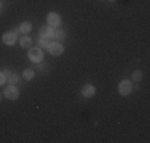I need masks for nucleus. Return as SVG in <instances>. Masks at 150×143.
Returning a JSON list of instances; mask_svg holds the SVG:
<instances>
[{
    "mask_svg": "<svg viewBox=\"0 0 150 143\" xmlns=\"http://www.w3.org/2000/svg\"><path fill=\"white\" fill-rule=\"evenodd\" d=\"M18 34H19V30H18V29H15V30H10V32H5V34L2 35L3 45L13 46V45H15V43L18 41Z\"/></svg>",
    "mask_w": 150,
    "mask_h": 143,
    "instance_id": "obj_1",
    "label": "nucleus"
},
{
    "mask_svg": "<svg viewBox=\"0 0 150 143\" xmlns=\"http://www.w3.org/2000/svg\"><path fill=\"white\" fill-rule=\"evenodd\" d=\"M27 57H29V60L30 62H35V64H38V62H42L43 60V51H42L40 48H29V53H27Z\"/></svg>",
    "mask_w": 150,
    "mask_h": 143,
    "instance_id": "obj_2",
    "label": "nucleus"
},
{
    "mask_svg": "<svg viewBox=\"0 0 150 143\" xmlns=\"http://www.w3.org/2000/svg\"><path fill=\"white\" fill-rule=\"evenodd\" d=\"M3 95L8 100H18L19 99V89H18L16 84H8L3 91Z\"/></svg>",
    "mask_w": 150,
    "mask_h": 143,
    "instance_id": "obj_3",
    "label": "nucleus"
},
{
    "mask_svg": "<svg viewBox=\"0 0 150 143\" xmlns=\"http://www.w3.org/2000/svg\"><path fill=\"white\" fill-rule=\"evenodd\" d=\"M46 49H48V53H50L51 56H61V54L64 53L62 43L58 41V40H56V41H51V43L48 45V48H46Z\"/></svg>",
    "mask_w": 150,
    "mask_h": 143,
    "instance_id": "obj_4",
    "label": "nucleus"
},
{
    "mask_svg": "<svg viewBox=\"0 0 150 143\" xmlns=\"http://www.w3.org/2000/svg\"><path fill=\"white\" fill-rule=\"evenodd\" d=\"M46 24H48V26H51L53 29L61 27V16H59L58 13H54V11L48 13V16H46Z\"/></svg>",
    "mask_w": 150,
    "mask_h": 143,
    "instance_id": "obj_5",
    "label": "nucleus"
},
{
    "mask_svg": "<svg viewBox=\"0 0 150 143\" xmlns=\"http://www.w3.org/2000/svg\"><path fill=\"white\" fill-rule=\"evenodd\" d=\"M118 92L121 95H128L133 92V83L129 80H123L118 83Z\"/></svg>",
    "mask_w": 150,
    "mask_h": 143,
    "instance_id": "obj_6",
    "label": "nucleus"
},
{
    "mask_svg": "<svg viewBox=\"0 0 150 143\" xmlns=\"http://www.w3.org/2000/svg\"><path fill=\"white\" fill-rule=\"evenodd\" d=\"M3 73H5V76H6V83L8 84H18V81H19V75L18 73H15V72H11L8 69L3 70Z\"/></svg>",
    "mask_w": 150,
    "mask_h": 143,
    "instance_id": "obj_7",
    "label": "nucleus"
},
{
    "mask_svg": "<svg viewBox=\"0 0 150 143\" xmlns=\"http://www.w3.org/2000/svg\"><path fill=\"white\" fill-rule=\"evenodd\" d=\"M38 35H40V37H43V38H50V40H53V35H54V29L46 24V26H43V27L40 29V30H38Z\"/></svg>",
    "mask_w": 150,
    "mask_h": 143,
    "instance_id": "obj_8",
    "label": "nucleus"
},
{
    "mask_svg": "<svg viewBox=\"0 0 150 143\" xmlns=\"http://www.w3.org/2000/svg\"><path fill=\"white\" fill-rule=\"evenodd\" d=\"M81 94H83V97H93V95L96 94V88L93 84H85L83 88H81Z\"/></svg>",
    "mask_w": 150,
    "mask_h": 143,
    "instance_id": "obj_9",
    "label": "nucleus"
},
{
    "mask_svg": "<svg viewBox=\"0 0 150 143\" xmlns=\"http://www.w3.org/2000/svg\"><path fill=\"white\" fill-rule=\"evenodd\" d=\"M19 46L23 49H29L32 46V38L29 37V35H23V37L19 38Z\"/></svg>",
    "mask_w": 150,
    "mask_h": 143,
    "instance_id": "obj_10",
    "label": "nucleus"
},
{
    "mask_svg": "<svg viewBox=\"0 0 150 143\" xmlns=\"http://www.w3.org/2000/svg\"><path fill=\"white\" fill-rule=\"evenodd\" d=\"M18 30H19V34L23 35H27L29 32L32 30V24L29 22V21H24V22L19 24V27H18Z\"/></svg>",
    "mask_w": 150,
    "mask_h": 143,
    "instance_id": "obj_11",
    "label": "nucleus"
},
{
    "mask_svg": "<svg viewBox=\"0 0 150 143\" xmlns=\"http://www.w3.org/2000/svg\"><path fill=\"white\" fill-rule=\"evenodd\" d=\"M66 35H67V32L64 30V29L58 27V29H54V35H53V38H56L58 41H61V40H64V38H66Z\"/></svg>",
    "mask_w": 150,
    "mask_h": 143,
    "instance_id": "obj_12",
    "label": "nucleus"
},
{
    "mask_svg": "<svg viewBox=\"0 0 150 143\" xmlns=\"http://www.w3.org/2000/svg\"><path fill=\"white\" fill-rule=\"evenodd\" d=\"M51 41H53V40H50V38H43V37L37 38V45H38V48H40V49H46Z\"/></svg>",
    "mask_w": 150,
    "mask_h": 143,
    "instance_id": "obj_13",
    "label": "nucleus"
},
{
    "mask_svg": "<svg viewBox=\"0 0 150 143\" xmlns=\"http://www.w3.org/2000/svg\"><path fill=\"white\" fill-rule=\"evenodd\" d=\"M21 76H23L26 81H30V80H34V76H35V72L32 70V69H26V70L23 72V75H21Z\"/></svg>",
    "mask_w": 150,
    "mask_h": 143,
    "instance_id": "obj_14",
    "label": "nucleus"
},
{
    "mask_svg": "<svg viewBox=\"0 0 150 143\" xmlns=\"http://www.w3.org/2000/svg\"><path fill=\"white\" fill-rule=\"evenodd\" d=\"M142 76H144V75H142V72H141V70H136L134 73H133V81H136V83H137V81L142 80Z\"/></svg>",
    "mask_w": 150,
    "mask_h": 143,
    "instance_id": "obj_15",
    "label": "nucleus"
},
{
    "mask_svg": "<svg viewBox=\"0 0 150 143\" xmlns=\"http://www.w3.org/2000/svg\"><path fill=\"white\" fill-rule=\"evenodd\" d=\"M5 83H6V76H5L3 72H0V86H3Z\"/></svg>",
    "mask_w": 150,
    "mask_h": 143,
    "instance_id": "obj_16",
    "label": "nucleus"
},
{
    "mask_svg": "<svg viewBox=\"0 0 150 143\" xmlns=\"http://www.w3.org/2000/svg\"><path fill=\"white\" fill-rule=\"evenodd\" d=\"M37 67H38V70H40V72H45L46 70V65H45V64H42V62H38Z\"/></svg>",
    "mask_w": 150,
    "mask_h": 143,
    "instance_id": "obj_17",
    "label": "nucleus"
},
{
    "mask_svg": "<svg viewBox=\"0 0 150 143\" xmlns=\"http://www.w3.org/2000/svg\"><path fill=\"white\" fill-rule=\"evenodd\" d=\"M2 99H3V95H2V94H0V102H2Z\"/></svg>",
    "mask_w": 150,
    "mask_h": 143,
    "instance_id": "obj_18",
    "label": "nucleus"
},
{
    "mask_svg": "<svg viewBox=\"0 0 150 143\" xmlns=\"http://www.w3.org/2000/svg\"><path fill=\"white\" fill-rule=\"evenodd\" d=\"M0 8H2V2H0Z\"/></svg>",
    "mask_w": 150,
    "mask_h": 143,
    "instance_id": "obj_19",
    "label": "nucleus"
},
{
    "mask_svg": "<svg viewBox=\"0 0 150 143\" xmlns=\"http://www.w3.org/2000/svg\"><path fill=\"white\" fill-rule=\"evenodd\" d=\"M109 2H115V0H109Z\"/></svg>",
    "mask_w": 150,
    "mask_h": 143,
    "instance_id": "obj_20",
    "label": "nucleus"
}]
</instances>
